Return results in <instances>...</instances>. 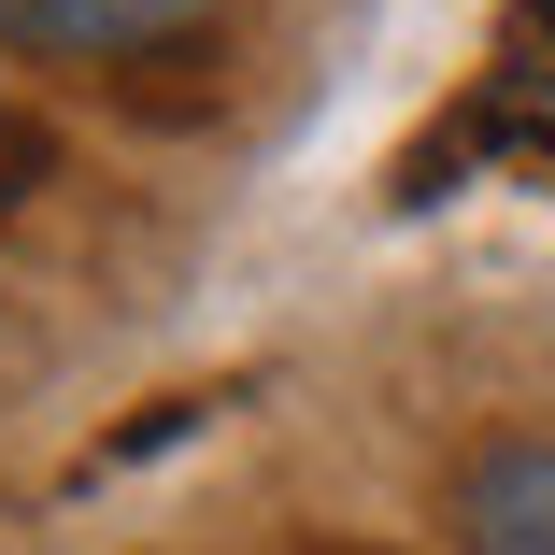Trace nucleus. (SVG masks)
<instances>
[{
  "label": "nucleus",
  "instance_id": "1",
  "mask_svg": "<svg viewBox=\"0 0 555 555\" xmlns=\"http://www.w3.org/2000/svg\"><path fill=\"white\" fill-rule=\"evenodd\" d=\"M214 15V0H0V43L15 57H157Z\"/></svg>",
  "mask_w": 555,
  "mask_h": 555
},
{
  "label": "nucleus",
  "instance_id": "2",
  "mask_svg": "<svg viewBox=\"0 0 555 555\" xmlns=\"http://www.w3.org/2000/svg\"><path fill=\"white\" fill-rule=\"evenodd\" d=\"M456 555H555V441H485L456 470Z\"/></svg>",
  "mask_w": 555,
  "mask_h": 555
}]
</instances>
